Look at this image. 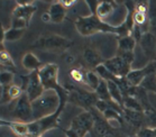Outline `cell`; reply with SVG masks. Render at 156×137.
<instances>
[{
	"label": "cell",
	"mask_w": 156,
	"mask_h": 137,
	"mask_svg": "<svg viewBox=\"0 0 156 137\" xmlns=\"http://www.w3.org/2000/svg\"><path fill=\"white\" fill-rule=\"evenodd\" d=\"M75 27L79 34H81L82 36H91L97 33H111V34L120 35L121 37L130 35L129 29L126 27L125 24L119 27H114L101 20L97 15L93 14L90 16L79 17L75 20Z\"/></svg>",
	"instance_id": "6da1fadb"
},
{
	"label": "cell",
	"mask_w": 156,
	"mask_h": 137,
	"mask_svg": "<svg viewBox=\"0 0 156 137\" xmlns=\"http://www.w3.org/2000/svg\"><path fill=\"white\" fill-rule=\"evenodd\" d=\"M61 102L62 100L56 90H45L41 97L32 102L34 120L54 115L60 109Z\"/></svg>",
	"instance_id": "7a4b0ae2"
},
{
	"label": "cell",
	"mask_w": 156,
	"mask_h": 137,
	"mask_svg": "<svg viewBox=\"0 0 156 137\" xmlns=\"http://www.w3.org/2000/svg\"><path fill=\"white\" fill-rule=\"evenodd\" d=\"M64 88L68 92V100L73 102L74 105L80 106L88 111H90L91 108H96V103L99 99L93 91L85 90V89L72 85V83L66 85Z\"/></svg>",
	"instance_id": "3957f363"
},
{
	"label": "cell",
	"mask_w": 156,
	"mask_h": 137,
	"mask_svg": "<svg viewBox=\"0 0 156 137\" xmlns=\"http://www.w3.org/2000/svg\"><path fill=\"white\" fill-rule=\"evenodd\" d=\"M72 46V41L65 38L63 36L51 34V35L39 36L33 44L34 49H56V51H65Z\"/></svg>",
	"instance_id": "277c9868"
},
{
	"label": "cell",
	"mask_w": 156,
	"mask_h": 137,
	"mask_svg": "<svg viewBox=\"0 0 156 137\" xmlns=\"http://www.w3.org/2000/svg\"><path fill=\"white\" fill-rule=\"evenodd\" d=\"M38 77L45 90H57L61 87V85L57 81V77H58V65L57 64H44L38 70Z\"/></svg>",
	"instance_id": "5b68a950"
},
{
	"label": "cell",
	"mask_w": 156,
	"mask_h": 137,
	"mask_svg": "<svg viewBox=\"0 0 156 137\" xmlns=\"http://www.w3.org/2000/svg\"><path fill=\"white\" fill-rule=\"evenodd\" d=\"M93 127H94V115L91 111L84 110L72 119L70 129L73 130L79 137H85V135L89 132H91Z\"/></svg>",
	"instance_id": "8992f818"
},
{
	"label": "cell",
	"mask_w": 156,
	"mask_h": 137,
	"mask_svg": "<svg viewBox=\"0 0 156 137\" xmlns=\"http://www.w3.org/2000/svg\"><path fill=\"white\" fill-rule=\"evenodd\" d=\"M12 117H15L17 121H23V123H30L34 120L32 101L28 99L25 92L21 95L20 98L16 100L15 107L12 109Z\"/></svg>",
	"instance_id": "52a82bcc"
},
{
	"label": "cell",
	"mask_w": 156,
	"mask_h": 137,
	"mask_svg": "<svg viewBox=\"0 0 156 137\" xmlns=\"http://www.w3.org/2000/svg\"><path fill=\"white\" fill-rule=\"evenodd\" d=\"M105 67L116 78H126L131 71V63L121 55H116L103 62Z\"/></svg>",
	"instance_id": "ba28073f"
},
{
	"label": "cell",
	"mask_w": 156,
	"mask_h": 137,
	"mask_svg": "<svg viewBox=\"0 0 156 137\" xmlns=\"http://www.w3.org/2000/svg\"><path fill=\"white\" fill-rule=\"evenodd\" d=\"M156 73V63L151 62L148 65H146L143 69H136L131 70L126 77V80L131 87L137 88L138 85H142V83L145 81V79L151 74Z\"/></svg>",
	"instance_id": "9c48e42d"
},
{
	"label": "cell",
	"mask_w": 156,
	"mask_h": 137,
	"mask_svg": "<svg viewBox=\"0 0 156 137\" xmlns=\"http://www.w3.org/2000/svg\"><path fill=\"white\" fill-rule=\"evenodd\" d=\"M27 79V85H26L25 93L28 97L30 101H34L36 99L43 95V92L45 91V89L43 87L42 82L39 80L38 71L35 72H30V73L26 77Z\"/></svg>",
	"instance_id": "30bf717a"
},
{
	"label": "cell",
	"mask_w": 156,
	"mask_h": 137,
	"mask_svg": "<svg viewBox=\"0 0 156 137\" xmlns=\"http://www.w3.org/2000/svg\"><path fill=\"white\" fill-rule=\"evenodd\" d=\"M36 6L34 5V2L28 1V2H20L17 1V6L15 7V9L12 10L11 17L14 18H19L23 20L27 21L29 24V21L32 19L33 15L36 13Z\"/></svg>",
	"instance_id": "8fae6325"
},
{
	"label": "cell",
	"mask_w": 156,
	"mask_h": 137,
	"mask_svg": "<svg viewBox=\"0 0 156 137\" xmlns=\"http://www.w3.org/2000/svg\"><path fill=\"white\" fill-rule=\"evenodd\" d=\"M139 45L142 47L143 52L149 60L156 57V37L152 33H145L142 39L139 41Z\"/></svg>",
	"instance_id": "7c38bea8"
},
{
	"label": "cell",
	"mask_w": 156,
	"mask_h": 137,
	"mask_svg": "<svg viewBox=\"0 0 156 137\" xmlns=\"http://www.w3.org/2000/svg\"><path fill=\"white\" fill-rule=\"evenodd\" d=\"M21 64H23L24 69L29 71V72L38 71L39 69L43 67L39 59L32 52L26 53L25 55L23 56V59H21Z\"/></svg>",
	"instance_id": "4fadbf2b"
},
{
	"label": "cell",
	"mask_w": 156,
	"mask_h": 137,
	"mask_svg": "<svg viewBox=\"0 0 156 137\" xmlns=\"http://www.w3.org/2000/svg\"><path fill=\"white\" fill-rule=\"evenodd\" d=\"M48 14L51 15L52 23L60 24V23H62L64 20V18L66 16V8L62 5L61 1L54 2V4H52L50 9H48Z\"/></svg>",
	"instance_id": "5bb4252c"
},
{
	"label": "cell",
	"mask_w": 156,
	"mask_h": 137,
	"mask_svg": "<svg viewBox=\"0 0 156 137\" xmlns=\"http://www.w3.org/2000/svg\"><path fill=\"white\" fill-rule=\"evenodd\" d=\"M136 41L131 35L122 36L118 39V51L117 54H122V53H134L136 46Z\"/></svg>",
	"instance_id": "9a60e30c"
},
{
	"label": "cell",
	"mask_w": 156,
	"mask_h": 137,
	"mask_svg": "<svg viewBox=\"0 0 156 137\" xmlns=\"http://www.w3.org/2000/svg\"><path fill=\"white\" fill-rule=\"evenodd\" d=\"M116 11V7H115L114 2H98L96 9V15L98 17L106 23V19L111 16L112 14H115Z\"/></svg>",
	"instance_id": "2e32d148"
},
{
	"label": "cell",
	"mask_w": 156,
	"mask_h": 137,
	"mask_svg": "<svg viewBox=\"0 0 156 137\" xmlns=\"http://www.w3.org/2000/svg\"><path fill=\"white\" fill-rule=\"evenodd\" d=\"M107 85H108V90H109L111 100L116 102L118 106H120L121 108H124V93L121 91V89L118 87L115 81H107Z\"/></svg>",
	"instance_id": "e0dca14e"
},
{
	"label": "cell",
	"mask_w": 156,
	"mask_h": 137,
	"mask_svg": "<svg viewBox=\"0 0 156 137\" xmlns=\"http://www.w3.org/2000/svg\"><path fill=\"white\" fill-rule=\"evenodd\" d=\"M83 59L85 60V62L92 67L93 69H96L97 67H99L100 64H102V59L100 56V54L97 51L92 49H85L83 51Z\"/></svg>",
	"instance_id": "ac0fdd59"
},
{
	"label": "cell",
	"mask_w": 156,
	"mask_h": 137,
	"mask_svg": "<svg viewBox=\"0 0 156 137\" xmlns=\"http://www.w3.org/2000/svg\"><path fill=\"white\" fill-rule=\"evenodd\" d=\"M0 67H2L4 71H11V72H14L16 69L12 57L5 47L0 49Z\"/></svg>",
	"instance_id": "d6986e66"
},
{
	"label": "cell",
	"mask_w": 156,
	"mask_h": 137,
	"mask_svg": "<svg viewBox=\"0 0 156 137\" xmlns=\"http://www.w3.org/2000/svg\"><path fill=\"white\" fill-rule=\"evenodd\" d=\"M9 128L11 132L19 137H28L29 136V129H28V123H23V121H17L12 120Z\"/></svg>",
	"instance_id": "ffe728a7"
},
{
	"label": "cell",
	"mask_w": 156,
	"mask_h": 137,
	"mask_svg": "<svg viewBox=\"0 0 156 137\" xmlns=\"http://www.w3.org/2000/svg\"><path fill=\"white\" fill-rule=\"evenodd\" d=\"M100 79L94 71H85V79H84V85L88 87V89L90 91H96L98 85H99Z\"/></svg>",
	"instance_id": "44dd1931"
},
{
	"label": "cell",
	"mask_w": 156,
	"mask_h": 137,
	"mask_svg": "<svg viewBox=\"0 0 156 137\" xmlns=\"http://www.w3.org/2000/svg\"><path fill=\"white\" fill-rule=\"evenodd\" d=\"M124 109L131 110V111H137V113L143 111V107L140 105V102L135 97H129V96L124 97Z\"/></svg>",
	"instance_id": "7402d4cb"
},
{
	"label": "cell",
	"mask_w": 156,
	"mask_h": 137,
	"mask_svg": "<svg viewBox=\"0 0 156 137\" xmlns=\"http://www.w3.org/2000/svg\"><path fill=\"white\" fill-rule=\"evenodd\" d=\"M94 93L97 95V97H98L99 100H103V101H107V102L112 101V100H111V97H110V95H109L107 81H103V80L100 81L99 85H98L97 90L94 91Z\"/></svg>",
	"instance_id": "603a6c76"
},
{
	"label": "cell",
	"mask_w": 156,
	"mask_h": 137,
	"mask_svg": "<svg viewBox=\"0 0 156 137\" xmlns=\"http://www.w3.org/2000/svg\"><path fill=\"white\" fill-rule=\"evenodd\" d=\"M148 20H149V33L156 37V2H149L148 10Z\"/></svg>",
	"instance_id": "cb8c5ba5"
},
{
	"label": "cell",
	"mask_w": 156,
	"mask_h": 137,
	"mask_svg": "<svg viewBox=\"0 0 156 137\" xmlns=\"http://www.w3.org/2000/svg\"><path fill=\"white\" fill-rule=\"evenodd\" d=\"M94 72L97 73V75L103 81H115L116 80V77H115L114 74L111 73L106 67H105V64H100L99 67H97L94 69Z\"/></svg>",
	"instance_id": "d4e9b609"
},
{
	"label": "cell",
	"mask_w": 156,
	"mask_h": 137,
	"mask_svg": "<svg viewBox=\"0 0 156 137\" xmlns=\"http://www.w3.org/2000/svg\"><path fill=\"white\" fill-rule=\"evenodd\" d=\"M26 29H16V28H9L6 31V41L7 42H15L18 41L23 37V35L25 34Z\"/></svg>",
	"instance_id": "484cf974"
},
{
	"label": "cell",
	"mask_w": 156,
	"mask_h": 137,
	"mask_svg": "<svg viewBox=\"0 0 156 137\" xmlns=\"http://www.w3.org/2000/svg\"><path fill=\"white\" fill-rule=\"evenodd\" d=\"M15 74L14 72L11 71H4V70H0V85L2 87H9L11 85V82L14 80Z\"/></svg>",
	"instance_id": "4316f807"
},
{
	"label": "cell",
	"mask_w": 156,
	"mask_h": 137,
	"mask_svg": "<svg viewBox=\"0 0 156 137\" xmlns=\"http://www.w3.org/2000/svg\"><path fill=\"white\" fill-rule=\"evenodd\" d=\"M71 78L72 80L78 82L80 85H84V79H85V71H82L80 69H74L71 71Z\"/></svg>",
	"instance_id": "83f0119b"
},
{
	"label": "cell",
	"mask_w": 156,
	"mask_h": 137,
	"mask_svg": "<svg viewBox=\"0 0 156 137\" xmlns=\"http://www.w3.org/2000/svg\"><path fill=\"white\" fill-rule=\"evenodd\" d=\"M42 137H66V135L64 133V129H61L58 127V128H54V129H51L45 134H43Z\"/></svg>",
	"instance_id": "f1b7e54d"
},
{
	"label": "cell",
	"mask_w": 156,
	"mask_h": 137,
	"mask_svg": "<svg viewBox=\"0 0 156 137\" xmlns=\"http://www.w3.org/2000/svg\"><path fill=\"white\" fill-rule=\"evenodd\" d=\"M137 136L138 137H156L153 128H148V127L140 128V129L138 130V133H137Z\"/></svg>",
	"instance_id": "f546056e"
},
{
	"label": "cell",
	"mask_w": 156,
	"mask_h": 137,
	"mask_svg": "<svg viewBox=\"0 0 156 137\" xmlns=\"http://www.w3.org/2000/svg\"><path fill=\"white\" fill-rule=\"evenodd\" d=\"M148 10H149V2L143 1V2H137V4H136V11L147 15Z\"/></svg>",
	"instance_id": "4dcf8cb0"
},
{
	"label": "cell",
	"mask_w": 156,
	"mask_h": 137,
	"mask_svg": "<svg viewBox=\"0 0 156 137\" xmlns=\"http://www.w3.org/2000/svg\"><path fill=\"white\" fill-rule=\"evenodd\" d=\"M5 41H6V29L0 23V44H4Z\"/></svg>",
	"instance_id": "1f68e13d"
},
{
	"label": "cell",
	"mask_w": 156,
	"mask_h": 137,
	"mask_svg": "<svg viewBox=\"0 0 156 137\" xmlns=\"http://www.w3.org/2000/svg\"><path fill=\"white\" fill-rule=\"evenodd\" d=\"M42 21H44V23H50V21H52L51 15L48 14V11H47V13H44V14L42 15Z\"/></svg>",
	"instance_id": "d6a6232c"
},
{
	"label": "cell",
	"mask_w": 156,
	"mask_h": 137,
	"mask_svg": "<svg viewBox=\"0 0 156 137\" xmlns=\"http://www.w3.org/2000/svg\"><path fill=\"white\" fill-rule=\"evenodd\" d=\"M11 121H12V120H7V119H2V118H0V127H2V126L9 127L10 126Z\"/></svg>",
	"instance_id": "836d02e7"
},
{
	"label": "cell",
	"mask_w": 156,
	"mask_h": 137,
	"mask_svg": "<svg viewBox=\"0 0 156 137\" xmlns=\"http://www.w3.org/2000/svg\"><path fill=\"white\" fill-rule=\"evenodd\" d=\"M4 91H5V88L0 85V103L2 101V98H4Z\"/></svg>",
	"instance_id": "e575fe53"
},
{
	"label": "cell",
	"mask_w": 156,
	"mask_h": 137,
	"mask_svg": "<svg viewBox=\"0 0 156 137\" xmlns=\"http://www.w3.org/2000/svg\"><path fill=\"white\" fill-rule=\"evenodd\" d=\"M153 130H154V134H155V136H156V127L155 128H153Z\"/></svg>",
	"instance_id": "d590c367"
},
{
	"label": "cell",
	"mask_w": 156,
	"mask_h": 137,
	"mask_svg": "<svg viewBox=\"0 0 156 137\" xmlns=\"http://www.w3.org/2000/svg\"><path fill=\"white\" fill-rule=\"evenodd\" d=\"M28 137H42V136H32V135H29Z\"/></svg>",
	"instance_id": "8d00e7d4"
},
{
	"label": "cell",
	"mask_w": 156,
	"mask_h": 137,
	"mask_svg": "<svg viewBox=\"0 0 156 137\" xmlns=\"http://www.w3.org/2000/svg\"><path fill=\"white\" fill-rule=\"evenodd\" d=\"M129 137H138L137 135H134V136H129Z\"/></svg>",
	"instance_id": "74e56055"
}]
</instances>
